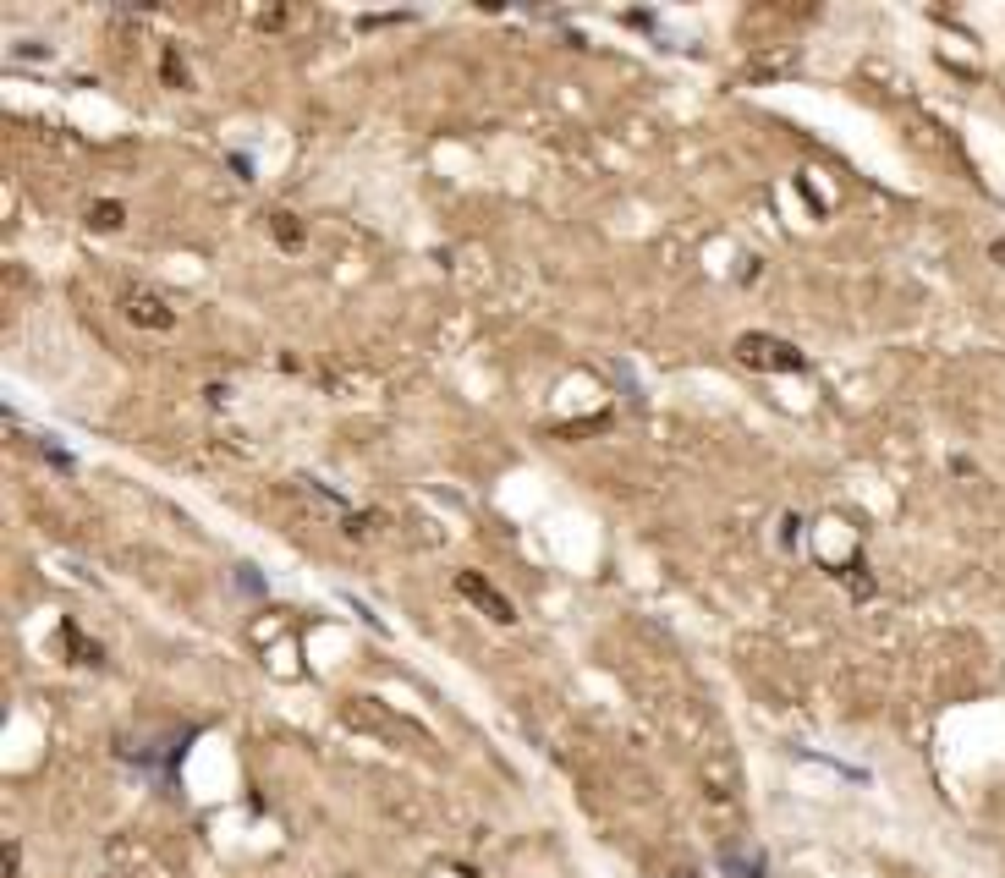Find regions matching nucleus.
Wrapping results in <instances>:
<instances>
[{
	"instance_id": "nucleus-5",
	"label": "nucleus",
	"mask_w": 1005,
	"mask_h": 878,
	"mask_svg": "<svg viewBox=\"0 0 1005 878\" xmlns=\"http://www.w3.org/2000/svg\"><path fill=\"white\" fill-rule=\"evenodd\" d=\"M270 220H275V236H281L286 247H297V242H302V231H297V220H292V215H270Z\"/></svg>"
},
{
	"instance_id": "nucleus-4",
	"label": "nucleus",
	"mask_w": 1005,
	"mask_h": 878,
	"mask_svg": "<svg viewBox=\"0 0 1005 878\" xmlns=\"http://www.w3.org/2000/svg\"><path fill=\"white\" fill-rule=\"evenodd\" d=\"M121 220H126V209H121V204H110V198L88 209V226H94V231H121Z\"/></svg>"
},
{
	"instance_id": "nucleus-1",
	"label": "nucleus",
	"mask_w": 1005,
	"mask_h": 878,
	"mask_svg": "<svg viewBox=\"0 0 1005 878\" xmlns=\"http://www.w3.org/2000/svg\"><path fill=\"white\" fill-rule=\"evenodd\" d=\"M736 357L753 363V368H775V374H802V368H808V363H802V352L786 347V341H775V335H742V341H736Z\"/></svg>"
},
{
	"instance_id": "nucleus-2",
	"label": "nucleus",
	"mask_w": 1005,
	"mask_h": 878,
	"mask_svg": "<svg viewBox=\"0 0 1005 878\" xmlns=\"http://www.w3.org/2000/svg\"><path fill=\"white\" fill-rule=\"evenodd\" d=\"M456 587H461V598H473V604H479V610H484L489 621H500V626H511V621H516V610H511V604H506V598H500V593H495V587H489L484 577L461 571V577H456Z\"/></svg>"
},
{
	"instance_id": "nucleus-6",
	"label": "nucleus",
	"mask_w": 1005,
	"mask_h": 878,
	"mask_svg": "<svg viewBox=\"0 0 1005 878\" xmlns=\"http://www.w3.org/2000/svg\"><path fill=\"white\" fill-rule=\"evenodd\" d=\"M994 258H1000V263H1005V242H994Z\"/></svg>"
},
{
	"instance_id": "nucleus-3",
	"label": "nucleus",
	"mask_w": 1005,
	"mask_h": 878,
	"mask_svg": "<svg viewBox=\"0 0 1005 878\" xmlns=\"http://www.w3.org/2000/svg\"><path fill=\"white\" fill-rule=\"evenodd\" d=\"M126 313H132V324H149V329H171L176 324V313L160 297H149V291L144 297H126Z\"/></svg>"
}]
</instances>
